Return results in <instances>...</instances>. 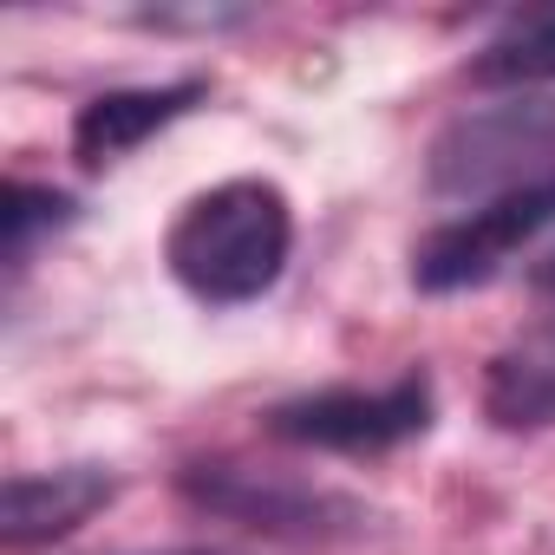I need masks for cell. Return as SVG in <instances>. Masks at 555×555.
Returning a JSON list of instances; mask_svg holds the SVG:
<instances>
[{
	"instance_id": "obj_1",
	"label": "cell",
	"mask_w": 555,
	"mask_h": 555,
	"mask_svg": "<svg viewBox=\"0 0 555 555\" xmlns=\"http://www.w3.org/2000/svg\"><path fill=\"white\" fill-rule=\"evenodd\" d=\"M288 255H295V203L268 177H229L216 190H196L164 235L177 288L203 308L261 301L288 274Z\"/></svg>"
},
{
	"instance_id": "obj_2",
	"label": "cell",
	"mask_w": 555,
	"mask_h": 555,
	"mask_svg": "<svg viewBox=\"0 0 555 555\" xmlns=\"http://www.w3.org/2000/svg\"><path fill=\"white\" fill-rule=\"evenodd\" d=\"M425 183H431V196L470 203V209L555 183V99L509 92L496 105H477V112L451 118L431 138Z\"/></svg>"
},
{
	"instance_id": "obj_3",
	"label": "cell",
	"mask_w": 555,
	"mask_h": 555,
	"mask_svg": "<svg viewBox=\"0 0 555 555\" xmlns=\"http://www.w3.org/2000/svg\"><path fill=\"white\" fill-rule=\"evenodd\" d=\"M438 392L425 373H405L392 386H321L301 399L268 405L261 431L301 444V451H334V457H386L412 438L431 431Z\"/></svg>"
},
{
	"instance_id": "obj_4",
	"label": "cell",
	"mask_w": 555,
	"mask_h": 555,
	"mask_svg": "<svg viewBox=\"0 0 555 555\" xmlns=\"http://www.w3.org/2000/svg\"><path fill=\"white\" fill-rule=\"evenodd\" d=\"M183 503L261 535H288V542H334V535H360L366 509L327 483L288 477V470H255V464H190L177 477Z\"/></svg>"
},
{
	"instance_id": "obj_5",
	"label": "cell",
	"mask_w": 555,
	"mask_h": 555,
	"mask_svg": "<svg viewBox=\"0 0 555 555\" xmlns=\"http://www.w3.org/2000/svg\"><path fill=\"white\" fill-rule=\"evenodd\" d=\"M555 222V183L542 190H516L496 203H477L451 222H438L418 248H412V288L418 295H464L483 288Z\"/></svg>"
},
{
	"instance_id": "obj_6",
	"label": "cell",
	"mask_w": 555,
	"mask_h": 555,
	"mask_svg": "<svg viewBox=\"0 0 555 555\" xmlns=\"http://www.w3.org/2000/svg\"><path fill=\"white\" fill-rule=\"evenodd\" d=\"M112 496H118V470L112 464L21 470V477H8V490H0V542H8V555L47 548V542L73 535L79 522H92Z\"/></svg>"
},
{
	"instance_id": "obj_7",
	"label": "cell",
	"mask_w": 555,
	"mask_h": 555,
	"mask_svg": "<svg viewBox=\"0 0 555 555\" xmlns=\"http://www.w3.org/2000/svg\"><path fill=\"white\" fill-rule=\"evenodd\" d=\"M209 99V79H170V86H118L79 105L73 118V157L86 170H112L131 151H144L157 131H170L177 118H190Z\"/></svg>"
},
{
	"instance_id": "obj_8",
	"label": "cell",
	"mask_w": 555,
	"mask_h": 555,
	"mask_svg": "<svg viewBox=\"0 0 555 555\" xmlns=\"http://www.w3.org/2000/svg\"><path fill=\"white\" fill-rule=\"evenodd\" d=\"M483 418L496 431H555V314L522 327L483 366Z\"/></svg>"
},
{
	"instance_id": "obj_9",
	"label": "cell",
	"mask_w": 555,
	"mask_h": 555,
	"mask_svg": "<svg viewBox=\"0 0 555 555\" xmlns=\"http://www.w3.org/2000/svg\"><path fill=\"white\" fill-rule=\"evenodd\" d=\"M470 86L483 92H535V86H555V8H529V14H509L477 53H470Z\"/></svg>"
},
{
	"instance_id": "obj_10",
	"label": "cell",
	"mask_w": 555,
	"mask_h": 555,
	"mask_svg": "<svg viewBox=\"0 0 555 555\" xmlns=\"http://www.w3.org/2000/svg\"><path fill=\"white\" fill-rule=\"evenodd\" d=\"M73 216H79V203H73L66 190L14 177V183H8V196H0V235H8V268L21 274V268L34 261V248H40L47 235L73 229Z\"/></svg>"
},
{
	"instance_id": "obj_11",
	"label": "cell",
	"mask_w": 555,
	"mask_h": 555,
	"mask_svg": "<svg viewBox=\"0 0 555 555\" xmlns=\"http://www.w3.org/2000/svg\"><path fill=\"white\" fill-rule=\"evenodd\" d=\"M529 282H535V288H542V295H555V255H548V261H542V268H535V274H529Z\"/></svg>"
},
{
	"instance_id": "obj_12",
	"label": "cell",
	"mask_w": 555,
	"mask_h": 555,
	"mask_svg": "<svg viewBox=\"0 0 555 555\" xmlns=\"http://www.w3.org/2000/svg\"><path fill=\"white\" fill-rule=\"evenodd\" d=\"M190 555H209V548H190Z\"/></svg>"
}]
</instances>
